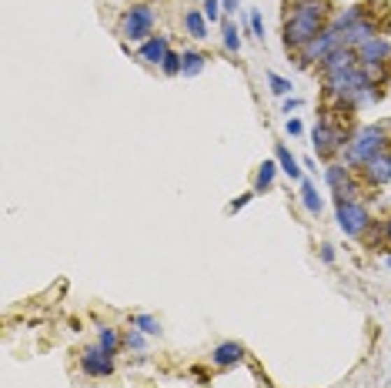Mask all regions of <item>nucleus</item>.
I'll list each match as a JSON object with an SVG mask.
<instances>
[{
  "label": "nucleus",
  "mask_w": 391,
  "mask_h": 388,
  "mask_svg": "<svg viewBox=\"0 0 391 388\" xmlns=\"http://www.w3.org/2000/svg\"><path fill=\"white\" fill-rule=\"evenodd\" d=\"M274 171H278V165H274V161H264V165L257 167V181H255V191H268L271 184H274Z\"/></svg>",
  "instance_id": "f3484780"
},
{
  "label": "nucleus",
  "mask_w": 391,
  "mask_h": 388,
  "mask_svg": "<svg viewBox=\"0 0 391 388\" xmlns=\"http://www.w3.org/2000/svg\"><path fill=\"white\" fill-rule=\"evenodd\" d=\"M388 57H391V44L385 41V37H371L368 44H361V47H358L361 67H368V64H385Z\"/></svg>",
  "instance_id": "0eeeda50"
},
{
  "label": "nucleus",
  "mask_w": 391,
  "mask_h": 388,
  "mask_svg": "<svg viewBox=\"0 0 391 388\" xmlns=\"http://www.w3.org/2000/svg\"><path fill=\"white\" fill-rule=\"evenodd\" d=\"M338 228L351 238H358L368 228V208L358 205V201H338Z\"/></svg>",
  "instance_id": "20e7f679"
},
{
  "label": "nucleus",
  "mask_w": 391,
  "mask_h": 388,
  "mask_svg": "<svg viewBox=\"0 0 391 388\" xmlns=\"http://www.w3.org/2000/svg\"><path fill=\"white\" fill-rule=\"evenodd\" d=\"M385 151V131L381 127H361L358 134L348 141V161L351 165H368Z\"/></svg>",
  "instance_id": "f03ea898"
},
{
  "label": "nucleus",
  "mask_w": 391,
  "mask_h": 388,
  "mask_svg": "<svg viewBox=\"0 0 391 388\" xmlns=\"http://www.w3.org/2000/svg\"><path fill=\"white\" fill-rule=\"evenodd\" d=\"M361 171H364V181L368 184H388L391 181V154H378V158H371L368 165H361Z\"/></svg>",
  "instance_id": "1a4fd4ad"
},
{
  "label": "nucleus",
  "mask_w": 391,
  "mask_h": 388,
  "mask_svg": "<svg viewBox=\"0 0 391 388\" xmlns=\"http://www.w3.org/2000/svg\"><path fill=\"white\" fill-rule=\"evenodd\" d=\"M150 30H154V11H150L148 4L131 7L124 14V20H120V34L127 41H150Z\"/></svg>",
  "instance_id": "7ed1b4c3"
},
{
  "label": "nucleus",
  "mask_w": 391,
  "mask_h": 388,
  "mask_svg": "<svg viewBox=\"0 0 391 388\" xmlns=\"http://www.w3.org/2000/svg\"><path fill=\"white\" fill-rule=\"evenodd\" d=\"M221 14H225L221 0H204V17H208L211 24H214V20H221Z\"/></svg>",
  "instance_id": "5701e85b"
},
{
  "label": "nucleus",
  "mask_w": 391,
  "mask_h": 388,
  "mask_svg": "<svg viewBox=\"0 0 391 388\" xmlns=\"http://www.w3.org/2000/svg\"><path fill=\"white\" fill-rule=\"evenodd\" d=\"M385 268H388V271H391V254H388V258H385Z\"/></svg>",
  "instance_id": "2f4dec72"
},
{
  "label": "nucleus",
  "mask_w": 391,
  "mask_h": 388,
  "mask_svg": "<svg viewBox=\"0 0 391 388\" xmlns=\"http://www.w3.org/2000/svg\"><path fill=\"white\" fill-rule=\"evenodd\" d=\"M241 359H244V348H241L238 342H221L214 348V355H211V361H214L218 368H231V365H238Z\"/></svg>",
  "instance_id": "9b49d317"
},
{
  "label": "nucleus",
  "mask_w": 391,
  "mask_h": 388,
  "mask_svg": "<svg viewBox=\"0 0 391 388\" xmlns=\"http://www.w3.org/2000/svg\"><path fill=\"white\" fill-rule=\"evenodd\" d=\"M248 201H251V194H244V198H238V201L231 205V211H241V208H244V205H248Z\"/></svg>",
  "instance_id": "cd10ccee"
},
{
  "label": "nucleus",
  "mask_w": 391,
  "mask_h": 388,
  "mask_svg": "<svg viewBox=\"0 0 391 388\" xmlns=\"http://www.w3.org/2000/svg\"><path fill=\"white\" fill-rule=\"evenodd\" d=\"M251 30H255V37L257 41H264V20H261V14H251Z\"/></svg>",
  "instance_id": "b1692460"
},
{
  "label": "nucleus",
  "mask_w": 391,
  "mask_h": 388,
  "mask_svg": "<svg viewBox=\"0 0 391 388\" xmlns=\"http://www.w3.org/2000/svg\"><path fill=\"white\" fill-rule=\"evenodd\" d=\"M124 345H127V348H137V352H141V348H144V338H141L137 331H131V335L124 338Z\"/></svg>",
  "instance_id": "393cba45"
},
{
  "label": "nucleus",
  "mask_w": 391,
  "mask_h": 388,
  "mask_svg": "<svg viewBox=\"0 0 391 388\" xmlns=\"http://www.w3.org/2000/svg\"><path fill=\"white\" fill-rule=\"evenodd\" d=\"M184 57V67H180V74L184 77H194V74H201L204 71V54H197V50H187V54H180Z\"/></svg>",
  "instance_id": "2eb2a0df"
},
{
  "label": "nucleus",
  "mask_w": 391,
  "mask_h": 388,
  "mask_svg": "<svg viewBox=\"0 0 391 388\" xmlns=\"http://www.w3.org/2000/svg\"><path fill=\"white\" fill-rule=\"evenodd\" d=\"M268 84H271V94H278V97H285V94H291V81H285V77L268 74Z\"/></svg>",
  "instance_id": "412c9836"
},
{
  "label": "nucleus",
  "mask_w": 391,
  "mask_h": 388,
  "mask_svg": "<svg viewBox=\"0 0 391 388\" xmlns=\"http://www.w3.org/2000/svg\"><path fill=\"white\" fill-rule=\"evenodd\" d=\"M321 258H325V261H334V248H331V244H325V248H321Z\"/></svg>",
  "instance_id": "c85d7f7f"
},
{
  "label": "nucleus",
  "mask_w": 391,
  "mask_h": 388,
  "mask_svg": "<svg viewBox=\"0 0 391 388\" xmlns=\"http://www.w3.org/2000/svg\"><path fill=\"white\" fill-rule=\"evenodd\" d=\"M180 67H184V57H180V54H174V50H171V54H167V60L161 64V71H164V74H180Z\"/></svg>",
  "instance_id": "4be33fe9"
},
{
  "label": "nucleus",
  "mask_w": 391,
  "mask_h": 388,
  "mask_svg": "<svg viewBox=\"0 0 391 388\" xmlns=\"http://www.w3.org/2000/svg\"><path fill=\"white\" fill-rule=\"evenodd\" d=\"M221 7H225V14H231V11H238V0H221Z\"/></svg>",
  "instance_id": "c756f323"
},
{
  "label": "nucleus",
  "mask_w": 391,
  "mask_h": 388,
  "mask_svg": "<svg viewBox=\"0 0 391 388\" xmlns=\"http://www.w3.org/2000/svg\"><path fill=\"white\" fill-rule=\"evenodd\" d=\"M325 17H328V11H325V4H318V0H308V4H298L294 11H291V17L285 20V44L287 47H304L311 44L318 34H325Z\"/></svg>",
  "instance_id": "f257e3e1"
},
{
  "label": "nucleus",
  "mask_w": 391,
  "mask_h": 388,
  "mask_svg": "<svg viewBox=\"0 0 391 388\" xmlns=\"http://www.w3.org/2000/svg\"><path fill=\"white\" fill-rule=\"evenodd\" d=\"M221 34H225V47H227V50H231V54H238V50H241V37H238V27H234V24H231V20H225V30H221Z\"/></svg>",
  "instance_id": "6ab92c4d"
},
{
  "label": "nucleus",
  "mask_w": 391,
  "mask_h": 388,
  "mask_svg": "<svg viewBox=\"0 0 391 388\" xmlns=\"http://www.w3.org/2000/svg\"><path fill=\"white\" fill-rule=\"evenodd\" d=\"M301 107V101L298 97H291V101H285V114H291V111H298Z\"/></svg>",
  "instance_id": "bb28decb"
},
{
  "label": "nucleus",
  "mask_w": 391,
  "mask_h": 388,
  "mask_svg": "<svg viewBox=\"0 0 391 388\" xmlns=\"http://www.w3.org/2000/svg\"><path fill=\"white\" fill-rule=\"evenodd\" d=\"M338 47H341V34H338L334 27H328L325 34H318L315 41H311V44H304V47H301V57L308 60V64H311V60H318V64H325V60H328V54H334Z\"/></svg>",
  "instance_id": "39448f33"
},
{
  "label": "nucleus",
  "mask_w": 391,
  "mask_h": 388,
  "mask_svg": "<svg viewBox=\"0 0 391 388\" xmlns=\"http://www.w3.org/2000/svg\"><path fill=\"white\" fill-rule=\"evenodd\" d=\"M328 188L338 194V201H355V184L348 178V167H341V165L328 167Z\"/></svg>",
  "instance_id": "6e6552de"
},
{
  "label": "nucleus",
  "mask_w": 391,
  "mask_h": 388,
  "mask_svg": "<svg viewBox=\"0 0 391 388\" xmlns=\"http://www.w3.org/2000/svg\"><path fill=\"white\" fill-rule=\"evenodd\" d=\"M301 201H304V208L311 211V214H321V198H318V188L311 181L301 184Z\"/></svg>",
  "instance_id": "dca6fc26"
},
{
  "label": "nucleus",
  "mask_w": 391,
  "mask_h": 388,
  "mask_svg": "<svg viewBox=\"0 0 391 388\" xmlns=\"http://www.w3.org/2000/svg\"><path fill=\"white\" fill-rule=\"evenodd\" d=\"M341 148V131L338 127H331V124H318L315 127V151L321 158H328L334 151Z\"/></svg>",
  "instance_id": "9d476101"
},
{
  "label": "nucleus",
  "mask_w": 391,
  "mask_h": 388,
  "mask_svg": "<svg viewBox=\"0 0 391 388\" xmlns=\"http://www.w3.org/2000/svg\"><path fill=\"white\" fill-rule=\"evenodd\" d=\"M385 235H388V241H391V218L385 221Z\"/></svg>",
  "instance_id": "7c9ffc66"
},
{
  "label": "nucleus",
  "mask_w": 391,
  "mask_h": 388,
  "mask_svg": "<svg viewBox=\"0 0 391 388\" xmlns=\"http://www.w3.org/2000/svg\"><path fill=\"white\" fill-rule=\"evenodd\" d=\"M184 27H187L191 37L204 41V37H208V17L197 14V11H184Z\"/></svg>",
  "instance_id": "ddd939ff"
},
{
  "label": "nucleus",
  "mask_w": 391,
  "mask_h": 388,
  "mask_svg": "<svg viewBox=\"0 0 391 388\" xmlns=\"http://www.w3.org/2000/svg\"><path fill=\"white\" fill-rule=\"evenodd\" d=\"M167 54H171V47H167V37H150L141 44V60H148V64H164Z\"/></svg>",
  "instance_id": "f8f14e48"
},
{
  "label": "nucleus",
  "mask_w": 391,
  "mask_h": 388,
  "mask_svg": "<svg viewBox=\"0 0 391 388\" xmlns=\"http://www.w3.org/2000/svg\"><path fill=\"white\" fill-rule=\"evenodd\" d=\"M80 368L94 378H104V375L114 372V355H107L104 348H87L84 355H80Z\"/></svg>",
  "instance_id": "423d86ee"
},
{
  "label": "nucleus",
  "mask_w": 391,
  "mask_h": 388,
  "mask_svg": "<svg viewBox=\"0 0 391 388\" xmlns=\"http://www.w3.org/2000/svg\"><path fill=\"white\" fill-rule=\"evenodd\" d=\"M301 131H304V127H301V120H294V118L287 120V134H291V137H298Z\"/></svg>",
  "instance_id": "a878e982"
},
{
  "label": "nucleus",
  "mask_w": 391,
  "mask_h": 388,
  "mask_svg": "<svg viewBox=\"0 0 391 388\" xmlns=\"http://www.w3.org/2000/svg\"><path fill=\"white\" fill-rule=\"evenodd\" d=\"M274 154H278V165H281V171H285L287 178H301V165H298V158H294V154H291V151H287L285 144H278V151H274Z\"/></svg>",
  "instance_id": "4468645a"
},
{
  "label": "nucleus",
  "mask_w": 391,
  "mask_h": 388,
  "mask_svg": "<svg viewBox=\"0 0 391 388\" xmlns=\"http://www.w3.org/2000/svg\"><path fill=\"white\" fill-rule=\"evenodd\" d=\"M134 325L141 331H144V335H157V331H161V325H157V318H150V314H137L134 318Z\"/></svg>",
  "instance_id": "aec40b11"
},
{
  "label": "nucleus",
  "mask_w": 391,
  "mask_h": 388,
  "mask_svg": "<svg viewBox=\"0 0 391 388\" xmlns=\"http://www.w3.org/2000/svg\"><path fill=\"white\" fill-rule=\"evenodd\" d=\"M97 345L104 348L107 355H114V352H118V345H120L118 331H114V328H101V331H97Z\"/></svg>",
  "instance_id": "a211bd4d"
}]
</instances>
